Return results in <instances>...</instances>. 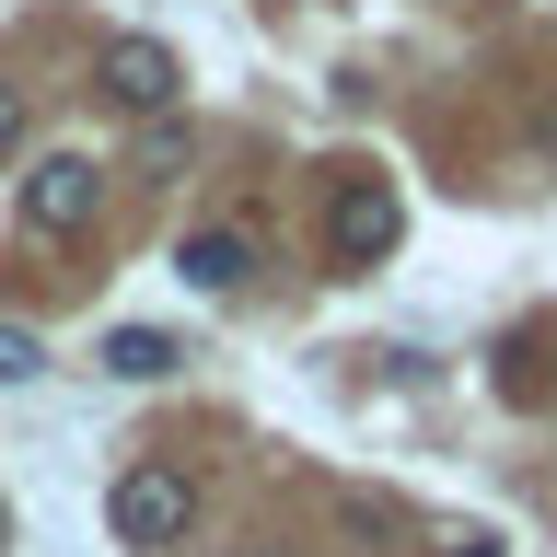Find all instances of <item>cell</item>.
Returning <instances> with one entry per match:
<instances>
[{"instance_id": "cell-8", "label": "cell", "mask_w": 557, "mask_h": 557, "mask_svg": "<svg viewBox=\"0 0 557 557\" xmlns=\"http://www.w3.org/2000/svg\"><path fill=\"white\" fill-rule=\"evenodd\" d=\"M0 151H24V82H0Z\"/></svg>"}, {"instance_id": "cell-6", "label": "cell", "mask_w": 557, "mask_h": 557, "mask_svg": "<svg viewBox=\"0 0 557 557\" xmlns=\"http://www.w3.org/2000/svg\"><path fill=\"white\" fill-rule=\"evenodd\" d=\"M174 360H186V348H174L163 325H116V337H104V372H116V383H163Z\"/></svg>"}, {"instance_id": "cell-10", "label": "cell", "mask_w": 557, "mask_h": 557, "mask_svg": "<svg viewBox=\"0 0 557 557\" xmlns=\"http://www.w3.org/2000/svg\"><path fill=\"white\" fill-rule=\"evenodd\" d=\"M233 557H290V546H233Z\"/></svg>"}, {"instance_id": "cell-2", "label": "cell", "mask_w": 557, "mask_h": 557, "mask_svg": "<svg viewBox=\"0 0 557 557\" xmlns=\"http://www.w3.org/2000/svg\"><path fill=\"white\" fill-rule=\"evenodd\" d=\"M395 233H407L395 186H383V174H337V198H325V256H337V268H383Z\"/></svg>"}, {"instance_id": "cell-1", "label": "cell", "mask_w": 557, "mask_h": 557, "mask_svg": "<svg viewBox=\"0 0 557 557\" xmlns=\"http://www.w3.org/2000/svg\"><path fill=\"white\" fill-rule=\"evenodd\" d=\"M104 522H116V546L163 557V546H186V522H198V487L174 476V465H128V476L104 487Z\"/></svg>"}, {"instance_id": "cell-3", "label": "cell", "mask_w": 557, "mask_h": 557, "mask_svg": "<svg viewBox=\"0 0 557 557\" xmlns=\"http://www.w3.org/2000/svg\"><path fill=\"white\" fill-rule=\"evenodd\" d=\"M104 209V163L94 151H47V163L24 174V233H47V244H70L82 221Z\"/></svg>"}, {"instance_id": "cell-9", "label": "cell", "mask_w": 557, "mask_h": 557, "mask_svg": "<svg viewBox=\"0 0 557 557\" xmlns=\"http://www.w3.org/2000/svg\"><path fill=\"white\" fill-rule=\"evenodd\" d=\"M453 557H499V534H453Z\"/></svg>"}, {"instance_id": "cell-7", "label": "cell", "mask_w": 557, "mask_h": 557, "mask_svg": "<svg viewBox=\"0 0 557 557\" xmlns=\"http://www.w3.org/2000/svg\"><path fill=\"white\" fill-rule=\"evenodd\" d=\"M47 372V348H35V325H0V383H35Z\"/></svg>"}, {"instance_id": "cell-11", "label": "cell", "mask_w": 557, "mask_h": 557, "mask_svg": "<svg viewBox=\"0 0 557 557\" xmlns=\"http://www.w3.org/2000/svg\"><path fill=\"white\" fill-rule=\"evenodd\" d=\"M0 546H12V511H0Z\"/></svg>"}, {"instance_id": "cell-5", "label": "cell", "mask_w": 557, "mask_h": 557, "mask_svg": "<svg viewBox=\"0 0 557 557\" xmlns=\"http://www.w3.org/2000/svg\"><path fill=\"white\" fill-rule=\"evenodd\" d=\"M174 278H186V290H209V302H221V290H244V278H256V233H244V221H198V233L174 244Z\"/></svg>"}, {"instance_id": "cell-4", "label": "cell", "mask_w": 557, "mask_h": 557, "mask_svg": "<svg viewBox=\"0 0 557 557\" xmlns=\"http://www.w3.org/2000/svg\"><path fill=\"white\" fill-rule=\"evenodd\" d=\"M174 82H186V70H174L163 35H116V47H104V70H94V94H104V104H128V116H163Z\"/></svg>"}]
</instances>
